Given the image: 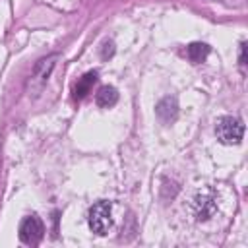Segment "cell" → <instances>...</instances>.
Listing matches in <instances>:
<instances>
[{"mask_svg":"<svg viewBox=\"0 0 248 248\" xmlns=\"http://www.w3.org/2000/svg\"><path fill=\"white\" fill-rule=\"evenodd\" d=\"M114 54V45L110 43V41H107L105 45H103V52H101V56L103 58H110Z\"/></svg>","mask_w":248,"mask_h":248,"instance_id":"obj_10","label":"cell"},{"mask_svg":"<svg viewBox=\"0 0 248 248\" xmlns=\"http://www.w3.org/2000/svg\"><path fill=\"white\" fill-rule=\"evenodd\" d=\"M118 101V91L112 87V85H103L99 87L97 95H95V103L101 107V108H110L112 105H116Z\"/></svg>","mask_w":248,"mask_h":248,"instance_id":"obj_7","label":"cell"},{"mask_svg":"<svg viewBox=\"0 0 248 248\" xmlns=\"http://www.w3.org/2000/svg\"><path fill=\"white\" fill-rule=\"evenodd\" d=\"M43 234H45V227H43V221L37 215H29V217H25L21 221V225H19V240L23 244L35 246V244H39Z\"/></svg>","mask_w":248,"mask_h":248,"instance_id":"obj_4","label":"cell"},{"mask_svg":"<svg viewBox=\"0 0 248 248\" xmlns=\"http://www.w3.org/2000/svg\"><path fill=\"white\" fill-rule=\"evenodd\" d=\"M95 81H97V72H87V74H83V76L78 79V83L74 85V99H83V97L91 91V87H93Z\"/></svg>","mask_w":248,"mask_h":248,"instance_id":"obj_8","label":"cell"},{"mask_svg":"<svg viewBox=\"0 0 248 248\" xmlns=\"http://www.w3.org/2000/svg\"><path fill=\"white\" fill-rule=\"evenodd\" d=\"M155 112H157V116H159V120H161L163 124L174 122L176 116H178V103H176V99H174V97H165V99H161V101L157 103V107H155Z\"/></svg>","mask_w":248,"mask_h":248,"instance_id":"obj_6","label":"cell"},{"mask_svg":"<svg viewBox=\"0 0 248 248\" xmlns=\"http://www.w3.org/2000/svg\"><path fill=\"white\" fill-rule=\"evenodd\" d=\"M215 136L225 145H238L244 138V124L240 118L223 116L215 124Z\"/></svg>","mask_w":248,"mask_h":248,"instance_id":"obj_2","label":"cell"},{"mask_svg":"<svg viewBox=\"0 0 248 248\" xmlns=\"http://www.w3.org/2000/svg\"><path fill=\"white\" fill-rule=\"evenodd\" d=\"M209 50H211V48H209V45H205V43H190V45L186 46V56H188L190 62L202 64V62L207 58Z\"/></svg>","mask_w":248,"mask_h":248,"instance_id":"obj_9","label":"cell"},{"mask_svg":"<svg viewBox=\"0 0 248 248\" xmlns=\"http://www.w3.org/2000/svg\"><path fill=\"white\" fill-rule=\"evenodd\" d=\"M238 62H240V66H246V43L240 45V56H238Z\"/></svg>","mask_w":248,"mask_h":248,"instance_id":"obj_11","label":"cell"},{"mask_svg":"<svg viewBox=\"0 0 248 248\" xmlns=\"http://www.w3.org/2000/svg\"><path fill=\"white\" fill-rule=\"evenodd\" d=\"M89 229L95 234H107L108 229L112 227V203L107 200H101L91 205L89 217H87Z\"/></svg>","mask_w":248,"mask_h":248,"instance_id":"obj_3","label":"cell"},{"mask_svg":"<svg viewBox=\"0 0 248 248\" xmlns=\"http://www.w3.org/2000/svg\"><path fill=\"white\" fill-rule=\"evenodd\" d=\"M56 60H58V54H48V56L37 60V64L33 66V70L27 78V83H25V89L31 97H37L45 89V85L56 66Z\"/></svg>","mask_w":248,"mask_h":248,"instance_id":"obj_1","label":"cell"},{"mask_svg":"<svg viewBox=\"0 0 248 248\" xmlns=\"http://www.w3.org/2000/svg\"><path fill=\"white\" fill-rule=\"evenodd\" d=\"M217 211V198L213 190H202L194 198V213L198 221H207Z\"/></svg>","mask_w":248,"mask_h":248,"instance_id":"obj_5","label":"cell"}]
</instances>
